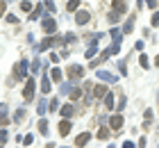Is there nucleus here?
Wrapping results in <instances>:
<instances>
[{
  "instance_id": "1a4fd4ad",
  "label": "nucleus",
  "mask_w": 159,
  "mask_h": 148,
  "mask_svg": "<svg viewBox=\"0 0 159 148\" xmlns=\"http://www.w3.org/2000/svg\"><path fill=\"white\" fill-rule=\"evenodd\" d=\"M89 139H91V135H89V132H82V135H77V139H75V146H86V144H89Z\"/></svg>"
},
{
  "instance_id": "f8f14e48",
  "label": "nucleus",
  "mask_w": 159,
  "mask_h": 148,
  "mask_svg": "<svg viewBox=\"0 0 159 148\" xmlns=\"http://www.w3.org/2000/svg\"><path fill=\"white\" fill-rule=\"evenodd\" d=\"M93 96H96V98L107 96V87H105V84H96V87H93Z\"/></svg>"
},
{
  "instance_id": "4be33fe9",
  "label": "nucleus",
  "mask_w": 159,
  "mask_h": 148,
  "mask_svg": "<svg viewBox=\"0 0 159 148\" xmlns=\"http://www.w3.org/2000/svg\"><path fill=\"white\" fill-rule=\"evenodd\" d=\"M98 139H109V130H107V128H100V130H98Z\"/></svg>"
},
{
  "instance_id": "a878e982",
  "label": "nucleus",
  "mask_w": 159,
  "mask_h": 148,
  "mask_svg": "<svg viewBox=\"0 0 159 148\" xmlns=\"http://www.w3.org/2000/svg\"><path fill=\"white\" fill-rule=\"evenodd\" d=\"M50 109H52V112H57V109H59V100H57V98H52V100H50V105H48Z\"/></svg>"
},
{
  "instance_id": "ea45409f",
  "label": "nucleus",
  "mask_w": 159,
  "mask_h": 148,
  "mask_svg": "<svg viewBox=\"0 0 159 148\" xmlns=\"http://www.w3.org/2000/svg\"><path fill=\"white\" fill-rule=\"evenodd\" d=\"M155 62H157V66H159V57H157V59H155Z\"/></svg>"
},
{
  "instance_id": "bb28decb",
  "label": "nucleus",
  "mask_w": 159,
  "mask_h": 148,
  "mask_svg": "<svg viewBox=\"0 0 159 148\" xmlns=\"http://www.w3.org/2000/svg\"><path fill=\"white\" fill-rule=\"evenodd\" d=\"M59 91H61V93H68V91H73V87H70V82H64Z\"/></svg>"
},
{
  "instance_id": "c85d7f7f",
  "label": "nucleus",
  "mask_w": 159,
  "mask_h": 148,
  "mask_svg": "<svg viewBox=\"0 0 159 148\" xmlns=\"http://www.w3.org/2000/svg\"><path fill=\"white\" fill-rule=\"evenodd\" d=\"M23 116H25V112H23V109H18V112H16V116H14V118H16V123H20V121H23Z\"/></svg>"
},
{
  "instance_id": "412c9836",
  "label": "nucleus",
  "mask_w": 159,
  "mask_h": 148,
  "mask_svg": "<svg viewBox=\"0 0 159 148\" xmlns=\"http://www.w3.org/2000/svg\"><path fill=\"white\" fill-rule=\"evenodd\" d=\"M82 98V89H73L70 91V100H80Z\"/></svg>"
},
{
  "instance_id": "cd10ccee",
  "label": "nucleus",
  "mask_w": 159,
  "mask_h": 148,
  "mask_svg": "<svg viewBox=\"0 0 159 148\" xmlns=\"http://www.w3.org/2000/svg\"><path fill=\"white\" fill-rule=\"evenodd\" d=\"M7 139H9V135H7V130H0V144H5Z\"/></svg>"
},
{
  "instance_id": "6ab92c4d",
  "label": "nucleus",
  "mask_w": 159,
  "mask_h": 148,
  "mask_svg": "<svg viewBox=\"0 0 159 148\" xmlns=\"http://www.w3.org/2000/svg\"><path fill=\"white\" fill-rule=\"evenodd\" d=\"M105 105H107V109L114 107V93H107V96H105Z\"/></svg>"
},
{
  "instance_id": "2eb2a0df",
  "label": "nucleus",
  "mask_w": 159,
  "mask_h": 148,
  "mask_svg": "<svg viewBox=\"0 0 159 148\" xmlns=\"http://www.w3.org/2000/svg\"><path fill=\"white\" fill-rule=\"evenodd\" d=\"M109 34L114 36V39H116V43H120V39H123V30H118V27H114V30H111Z\"/></svg>"
},
{
  "instance_id": "f03ea898",
  "label": "nucleus",
  "mask_w": 159,
  "mask_h": 148,
  "mask_svg": "<svg viewBox=\"0 0 159 148\" xmlns=\"http://www.w3.org/2000/svg\"><path fill=\"white\" fill-rule=\"evenodd\" d=\"M82 75H84V69L80 64H70L68 66V78L73 80V82H75V80H82Z\"/></svg>"
},
{
  "instance_id": "4c0bfd02",
  "label": "nucleus",
  "mask_w": 159,
  "mask_h": 148,
  "mask_svg": "<svg viewBox=\"0 0 159 148\" xmlns=\"http://www.w3.org/2000/svg\"><path fill=\"white\" fill-rule=\"evenodd\" d=\"M123 148H134V144H132V141H125V144H123Z\"/></svg>"
},
{
  "instance_id": "393cba45",
  "label": "nucleus",
  "mask_w": 159,
  "mask_h": 148,
  "mask_svg": "<svg viewBox=\"0 0 159 148\" xmlns=\"http://www.w3.org/2000/svg\"><path fill=\"white\" fill-rule=\"evenodd\" d=\"M132 30H134V23H132V21H127V23L123 25V32H125V34H127V32H132Z\"/></svg>"
},
{
  "instance_id": "2f4dec72",
  "label": "nucleus",
  "mask_w": 159,
  "mask_h": 148,
  "mask_svg": "<svg viewBox=\"0 0 159 148\" xmlns=\"http://www.w3.org/2000/svg\"><path fill=\"white\" fill-rule=\"evenodd\" d=\"M5 9H7V2H5V0H0V16L5 14Z\"/></svg>"
},
{
  "instance_id": "72a5a7b5",
  "label": "nucleus",
  "mask_w": 159,
  "mask_h": 148,
  "mask_svg": "<svg viewBox=\"0 0 159 148\" xmlns=\"http://www.w3.org/2000/svg\"><path fill=\"white\" fill-rule=\"evenodd\" d=\"M46 7H48L50 12H55V2H52V0H46Z\"/></svg>"
},
{
  "instance_id": "4468645a",
  "label": "nucleus",
  "mask_w": 159,
  "mask_h": 148,
  "mask_svg": "<svg viewBox=\"0 0 159 148\" xmlns=\"http://www.w3.org/2000/svg\"><path fill=\"white\" fill-rule=\"evenodd\" d=\"M9 123V116H7V107L0 105V125H7Z\"/></svg>"
},
{
  "instance_id": "423d86ee",
  "label": "nucleus",
  "mask_w": 159,
  "mask_h": 148,
  "mask_svg": "<svg viewBox=\"0 0 159 148\" xmlns=\"http://www.w3.org/2000/svg\"><path fill=\"white\" fill-rule=\"evenodd\" d=\"M109 125H111V130L118 132V130L123 128V116H120V114H114V116L109 118Z\"/></svg>"
},
{
  "instance_id": "58836bf2",
  "label": "nucleus",
  "mask_w": 159,
  "mask_h": 148,
  "mask_svg": "<svg viewBox=\"0 0 159 148\" xmlns=\"http://www.w3.org/2000/svg\"><path fill=\"white\" fill-rule=\"evenodd\" d=\"M46 148H55V146H52V144H48V146H46Z\"/></svg>"
},
{
  "instance_id": "f3484780",
  "label": "nucleus",
  "mask_w": 159,
  "mask_h": 148,
  "mask_svg": "<svg viewBox=\"0 0 159 148\" xmlns=\"http://www.w3.org/2000/svg\"><path fill=\"white\" fill-rule=\"evenodd\" d=\"M66 7H68V12H77L80 9V0H68Z\"/></svg>"
},
{
  "instance_id": "7c9ffc66",
  "label": "nucleus",
  "mask_w": 159,
  "mask_h": 148,
  "mask_svg": "<svg viewBox=\"0 0 159 148\" xmlns=\"http://www.w3.org/2000/svg\"><path fill=\"white\" fill-rule=\"evenodd\" d=\"M96 53H98V48H96V46H91L89 50H86V57H93V55H96Z\"/></svg>"
},
{
  "instance_id": "7ed1b4c3",
  "label": "nucleus",
  "mask_w": 159,
  "mask_h": 148,
  "mask_svg": "<svg viewBox=\"0 0 159 148\" xmlns=\"http://www.w3.org/2000/svg\"><path fill=\"white\" fill-rule=\"evenodd\" d=\"M32 96H34V80H32V78H27L25 89H23V98H25V103H27V100H32Z\"/></svg>"
},
{
  "instance_id": "39448f33",
  "label": "nucleus",
  "mask_w": 159,
  "mask_h": 148,
  "mask_svg": "<svg viewBox=\"0 0 159 148\" xmlns=\"http://www.w3.org/2000/svg\"><path fill=\"white\" fill-rule=\"evenodd\" d=\"M43 32H46V34H52L55 32V30H57V23H55V18H43Z\"/></svg>"
},
{
  "instance_id": "6e6552de",
  "label": "nucleus",
  "mask_w": 159,
  "mask_h": 148,
  "mask_svg": "<svg viewBox=\"0 0 159 148\" xmlns=\"http://www.w3.org/2000/svg\"><path fill=\"white\" fill-rule=\"evenodd\" d=\"M114 12H116V16H118V14H125L127 12V5L123 2V0H114Z\"/></svg>"
},
{
  "instance_id": "9d476101",
  "label": "nucleus",
  "mask_w": 159,
  "mask_h": 148,
  "mask_svg": "<svg viewBox=\"0 0 159 148\" xmlns=\"http://www.w3.org/2000/svg\"><path fill=\"white\" fill-rule=\"evenodd\" d=\"M68 132H70V121H66V118H64V121H59V135L66 137Z\"/></svg>"
},
{
  "instance_id": "dca6fc26",
  "label": "nucleus",
  "mask_w": 159,
  "mask_h": 148,
  "mask_svg": "<svg viewBox=\"0 0 159 148\" xmlns=\"http://www.w3.org/2000/svg\"><path fill=\"white\" fill-rule=\"evenodd\" d=\"M41 91H43V93L50 91V80H48V78H41Z\"/></svg>"
},
{
  "instance_id": "ddd939ff",
  "label": "nucleus",
  "mask_w": 159,
  "mask_h": 148,
  "mask_svg": "<svg viewBox=\"0 0 159 148\" xmlns=\"http://www.w3.org/2000/svg\"><path fill=\"white\" fill-rule=\"evenodd\" d=\"M61 75H64V73H61V69H59V66H55V69L50 71V78H52L55 82H61Z\"/></svg>"
},
{
  "instance_id": "c9c22d12",
  "label": "nucleus",
  "mask_w": 159,
  "mask_h": 148,
  "mask_svg": "<svg viewBox=\"0 0 159 148\" xmlns=\"http://www.w3.org/2000/svg\"><path fill=\"white\" fill-rule=\"evenodd\" d=\"M152 25H155V27L159 25V14H152Z\"/></svg>"
},
{
  "instance_id": "f704fd0d",
  "label": "nucleus",
  "mask_w": 159,
  "mask_h": 148,
  "mask_svg": "<svg viewBox=\"0 0 159 148\" xmlns=\"http://www.w3.org/2000/svg\"><path fill=\"white\" fill-rule=\"evenodd\" d=\"M32 139H34V137H32V135H25V137H23V141H25V144H27V146H30V144H32Z\"/></svg>"
},
{
  "instance_id": "0eeeda50",
  "label": "nucleus",
  "mask_w": 159,
  "mask_h": 148,
  "mask_svg": "<svg viewBox=\"0 0 159 148\" xmlns=\"http://www.w3.org/2000/svg\"><path fill=\"white\" fill-rule=\"evenodd\" d=\"M59 114H61V116H64V118H66V121H68L70 116H75V107H73V105H64Z\"/></svg>"
},
{
  "instance_id": "b1692460",
  "label": "nucleus",
  "mask_w": 159,
  "mask_h": 148,
  "mask_svg": "<svg viewBox=\"0 0 159 148\" xmlns=\"http://www.w3.org/2000/svg\"><path fill=\"white\" fill-rule=\"evenodd\" d=\"M32 9V2L30 0H23V2H20V12H30Z\"/></svg>"
},
{
  "instance_id": "20e7f679",
  "label": "nucleus",
  "mask_w": 159,
  "mask_h": 148,
  "mask_svg": "<svg viewBox=\"0 0 159 148\" xmlns=\"http://www.w3.org/2000/svg\"><path fill=\"white\" fill-rule=\"evenodd\" d=\"M89 18H91V14L89 12H75V23L77 25H86V23H89Z\"/></svg>"
},
{
  "instance_id": "f257e3e1",
  "label": "nucleus",
  "mask_w": 159,
  "mask_h": 148,
  "mask_svg": "<svg viewBox=\"0 0 159 148\" xmlns=\"http://www.w3.org/2000/svg\"><path fill=\"white\" fill-rule=\"evenodd\" d=\"M27 75V59H20V62L14 66V78L16 80H25Z\"/></svg>"
},
{
  "instance_id": "473e14b6",
  "label": "nucleus",
  "mask_w": 159,
  "mask_h": 148,
  "mask_svg": "<svg viewBox=\"0 0 159 148\" xmlns=\"http://www.w3.org/2000/svg\"><path fill=\"white\" fill-rule=\"evenodd\" d=\"M7 23H11V25H14V23H18V18H16V16H11V14H9V16H7Z\"/></svg>"
},
{
  "instance_id": "aec40b11",
  "label": "nucleus",
  "mask_w": 159,
  "mask_h": 148,
  "mask_svg": "<svg viewBox=\"0 0 159 148\" xmlns=\"http://www.w3.org/2000/svg\"><path fill=\"white\" fill-rule=\"evenodd\" d=\"M37 109H39V114L43 116V112H46V109H48V103H46V100L41 98V100H39V105H37Z\"/></svg>"
},
{
  "instance_id": "9b49d317",
  "label": "nucleus",
  "mask_w": 159,
  "mask_h": 148,
  "mask_svg": "<svg viewBox=\"0 0 159 148\" xmlns=\"http://www.w3.org/2000/svg\"><path fill=\"white\" fill-rule=\"evenodd\" d=\"M98 78L105 80V82H116V75H111L109 71H98Z\"/></svg>"
},
{
  "instance_id": "5701e85b",
  "label": "nucleus",
  "mask_w": 159,
  "mask_h": 148,
  "mask_svg": "<svg viewBox=\"0 0 159 148\" xmlns=\"http://www.w3.org/2000/svg\"><path fill=\"white\" fill-rule=\"evenodd\" d=\"M139 64L143 66V69H150V62H148V55H141V57H139Z\"/></svg>"
},
{
  "instance_id": "a211bd4d",
  "label": "nucleus",
  "mask_w": 159,
  "mask_h": 148,
  "mask_svg": "<svg viewBox=\"0 0 159 148\" xmlns=\"http://www.w3.org/2000/svg\"><path fill=\"white\" fill-rule=\"evenodd\" d=\"M39 132H41V135H46V132H48V121H46V118H41V121H39Z\"/></svg>"
},
{
  "instance_id": "e433bc0d",
  "label": "nucleus",
  "mask_w": 159,
  "mask_h": 148,
  "mask_svg": "<svg viewBox=\"0 0 159 148\" xmlns=\"http://www.w3.org/2000/svg\"><path fill=\"white\" fill-rule=\"evenodd\" d=\"M146 2H148L150 9H155V7H157V0H146Z\"/></svg>"
},
{
  "instance_id": "c756f323",
  "label": "nucleus",
  "mask_w": 159,
  "mask_h": 148,
  "mask_svg": "<svg viewBox=\"0 0 159 148\" xmlns=\"http://www.w3.org/2000/svg\"><path fill=\"white\" fill-rule=\"evenodd\" d=\"M39 14H41V7H37V9L32 12V16H30V21H37V18H39Z\"/></svg>"
}]
</instances>
